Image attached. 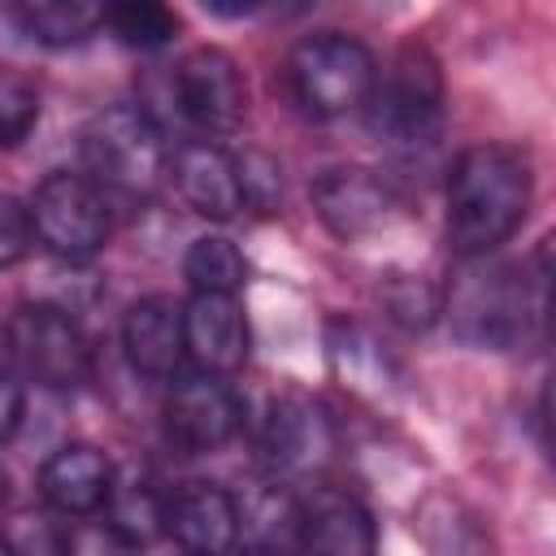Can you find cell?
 <instances>
[{"instance_id":"cell-1","label":"cell","mask_w":556,"mask_h":556,"mask_svg":"<svg viewBox=\"0 0 556 556\" xmlns=\"http://www.w3.org/2000/svg\"><path fill=\"white\" fill-rule=\"evenodd\" d=\"M534 195L530 156L517 143H469L447 169V243L460 261L491 256Z\"/></svg>"},{"instance_id":"cell-2","label":"cell","mask_w":556,"mask_h":556,"mask_svg":"<svg viewBox=\"0 0 556 556\" xmlns=\"http://www.w3.org/2000/svg\"><path fill=\"white\" fill-rule=\"evenodd\" d=\"M539 313L543 308L530 300L526 269L491 256L460 261V269L443 287V308H439V317H447L460 343L491 348V352L517 348L530 330V317Z\"/></svg>"},{"instance_id":"cell-3","label":"cell","mask_w":556,"mask_h":556,"mask_svg":"<svg viewBox=\"0 0 556 556\" xmlns=\"http://www.w3.org/2000/svg\"><path fill=\"white\" fill-rule=\"evenodd\" d=\"M365 122L395 152L430 148L443 130V74L421 43H404L365 96Z\"/></svg>"},{"instance_id":"cell-4","label":"cell","mask_w":556,"mask_h":556,"mask_svg":"<svg viewBox=\"0 0 556 556\" xmlns=\"http://www.w3.org/2000/svg\"><path fill=\"white\" fill-rule=\"evenodd\" d=\"M83 156H87V178L104 191H122V195H152L156 182L169 174V152H165V135L152 122V113L143 104L117 100L109 109H100L87 130H83Z\"/></svg>"},{"instance_id":"cell-5","label":"cell","mask_w":556,"mask_h":556,"mask_svg":"<svg viewBox=\"0 0 556 556\" xmlns=\"http://www.w3.org/2000/svg\"><path fill=\"white\" fill-rule=\"evenodd\" d=\"M374 74H378L374 52L343 30L304 35L300 43H291L282 65L287 91L308 117H343L352 109H365Z\"/></svg>"},{"instance_id":"cell-6","label":"cell","mask_w":556,"mask_h":556,"mask_svg":"<svg viewBox=\"0 0 556 556\" xmlns=\"http://www.w3.org/2000/svg\"><path fill=\"white\" fill-rule=\"evenodd\" d=\"M26 213L35 243H43L56 261L83 265L109 243V204L87 174H70V169L48 174L35 187Z\"/></svg>"},{"instance_id":"cell-7","label":"cell","mask_w":556,"mask_h":556,"mask_svg":"<svg viewBox=\"0 0 556 556\" xmlns=\"http://www.w3.org/2000/svg\"><path fill=\"white\" fill-rule=\"evenodd\" d=\"M4 343L39 387L70 391L87 382L91 348L78 321L56 304H22L4 326Z\"/></svg>"},{"instance_id":"cell-8","label":"cell","mask_w":556,"mask_h":556,"mask_svg":"<svg viewBox=\"0 0 556 556\" xmlns=\"http://www.w3.org/2000/svg\"><path fill=\"white\" fill-rule=\"evenodd\" d=\"M169 91L178 113L204 135H230L248 113V83L239 74V61L213 43L191 48L174 65Z\"/></svg>"},{"instance_id":"cell-9","label":"cell","mask_w":556,"mask_h":556,"mask_svg":"<svg viewBox=\"0 0 556 556\" xmlns=\"http://www.w3.org/2000/svg\"><path fill=\"white\" fill-rule=\"evenodd\" d=\"M165 439L191 456L226 447L243 426L239 391L217 374H191L165 395Z\"/></svg>"},{"instance_id":"cell-10","label":"cell","mask_w":556,"mask_h":556,"mask_svg":"<svg viewBox=\"0 0 556 556\" xmlns=\"http://www.w3.org/2000/svg\"><path fill=\"white\" fill-rule=\"evenodd\" d=\"M313 208L321 226L339 239H365L395 213V191L378 169L334 165L313 178Z\"/></svg>"},{"instance_id":"cell-11","label":"cell","mask_w":556,"mask_h":556,"mask_svg":"<svg viewBox=\"0 0 556 556\" xmlns=\"http://www.w3.org/2000/svg\"><path fill=\"white\" fill-rule=\"evenodd\" d=\"M239 500L222 482H182L165 495V534L187 556H226L239 543Z\"/></svg>"},{"instance_id":"cell-12","label":"cell","mask_w":556,"mask_h":556,"mask_svg":"<svg viewBox=\"0 0 556 556\" xmlns=\"http://www.w3.org/2000/svg\"><path fill=\"white\" fill-rule=\"evenodd\" d=\"M248 348L252 330L235 295H191V304H182V352L200 374L230 378L235 369H243Z\"/></svg>"},{"instance_id":"cell-13","label":"cell","mask_w":556,"mask_h":556,"mask_svg":"<svg viewBox=\"0 0 556 556\" xmlns=\"http://www.w3.org/2000/svg\"><path fill=\"white\" fill-rule=\"evenodd\" d=\"M374 517L348 491L321 486L295 508V556H374Z\"/></svg>"},{"instance_id":"cell-14","label":"cell","mask_w":556,"mask_h":556,"mask_svg":"<svg viewBox=\"0 0 556 556\" xmlns=\"http://www.w3.org/2000/svg\"><path fill=\"white\" fill-rule=\"evenodd\" d=\"M330 447H334L330 417L313 400L282 395L269 404L265 426H261V456L269 460L274 473H282V478L308 473L330 456Z\"/></svg>"},{"instance_id":"cell-15","label":"cell","mask_w":556,"mask_h":556,"mask_svg":"<svg viewBox=\"0 0 556 556\" xmlns=\"http://www.w3.org/2000/svg\"><path fill=\"white\" fill-rule=\"evenodd\" d=\"M169 174H174V187L182 195V204L208 222H230L243 200H239V169H235V156L222 148V143H208V139H191L174 152L169 161Z\"/></svg>"},{"instance_id":"cell-16","label":"cell","mask_w":556,"mask_h":556,"mask_svg":"<svg viewBox=\"0 0 556 556\" xmlns=\"http://www.w3.org/2000/svg\"><path fill=\"white\" fill-rule=\"evenodd\" d=\"M113 460L91 443L56 447L39 469V495L65 517H91L109 504L113 491Z\"/></svg>"},{"instance_id":"cell-17","label":"cell","mask_w":556,"mask_h":556,"mask_svg":"<svg viewBox=\"0 0 556 556\" xmlns=\"http://www.w3.org/2000/svg\"><path fill=\"white\" fill-rule=\"evenodd\" d=\"M122 352L135 374L143 378H169L182 352V304L169 295H143L122 317Z\"/></svg>"},{"instance_id":"cell-18","label":"cell","mask_w":556,"mask_h":556,"mask_svg":"<svg viewBox=\"0 0 556 556\" xmlns=\"http://www.w3.org/2000/svg\"><path fill=\"white\" fill-rule=\"evenodd\" d=\"M4 17L35 43L43 48H70L83 43L91 30L104 26V4L87 0H30V4H9Z\"/></svg>"},{"instance_id":"cell-19","label":"cell","mask_w":556,"mask_h":556,"mask_svg":"<svg viewBox=\"0 0 556 556\" xmlns=\"http://www.w3.org/2000/svg\"><path fill=\"white\" fill-rule=\"evenodd\" d=\"M182 278L195 295H235L248 278V261L226 235H200L182 256Z\"/></svg>"},{"instance_id":"cell-20","label":"cell","mask_w":556,"mask_h":556,"mask_svg":"<svg viewBox=\"0 0 556 556\" xmlns=\"http://www.w3.org/2000/svg\"><path fill=\"white\" fill-rule=\"evenodd\" d=\"M109 526L113 530H122L130 543H148L156 530H165V495L148 482V478H135V473H126V478H113V491H109Z\"/></svg>"},{"instance_id":"cell-21","label":"cell","mask_w":556,"mask_h":556,"mask_svg":"<svg viewBox=\"0 0 556 556\" xmlns=\"http://www.w3.org/2000/svg\"><path fill=\"white\" fill-rule=\"evenodd\" d=\"M330 361L343 378H352V387H374L382 391L391 361L387 352L374 343V334L356 321H330Z\"/></svg>"},{"instance_id":"cell-22","label":"cell","mask_w":556,"mask_h":556,"mask_svg":"<svg viewBox=\"0 0 556 556\" xmlns=\"http://www.w3.org/2000/svg\"><path fill=\"white\" fill-rule=\"evenodd\" d=\"M382 313L404 330H430L443 308V291L421 274H387L378 287Z\"/></svg>"},{"instance_id":"cell-23","label":"cell","mask_w":556,"mask_h":556,"mask_svg":"<svg viewBox=\"0 0 556 556\" xmlns=\"http://www.w3.org/2000/svg\"><path fill=\"white\" fill-rule=\"evenodd\" d=\"M104 26L126 43V48H165L178 35V17L174 9L156 4V0H122L104 9Z\"/></svg>"},{"instance_id":"cell-24","label":"cell","mask_w":556,"mask_h":556,"mask_svg":"<svg viewBox=\"0 0 556 556\" xmlns=\"http://www.w3.org/2000/svg\"><path fill=\"white\" fill-rule=\"evenodd\" d=\"M39 122V87L22 70H0V148H17Z\"/></svg>"},{"instance_id":"cell-25","label":"cell","mask_w":556,"mask_h":556,"mask_svg":"<svg viewBox=\"0 0 556 556\" xmlns=\"http://www.w3.org/2000/svg\"><path fill=\"white\" fill-rule=\"evenodd\" d=\"M235 169H239V200L256 213H269L278 200H282V169L269 152H239L235 156Z\"/></svg>"},{"instance_id":"cell-26","label":"cell","mask_w":556,"mask_h":556,"mask_svg":"<svg viewBox=\"0 0 556 556\" xmlns=\"http://www.w3.org/2000/svg\"><path fill=\"white\" fill-rule=\"evenodd\" d=\"M61 556H139V543H130L109 521H78L65 530Z\"/></svg>"},{"instance_id":"cell-27","label":"cell","mask_w":556,"mask_h":556,"mask_svg":"<svg viewBox=\"0 0 556 556\" xmlns=\"http://www.w3.org/2000/svg\"><path fill=\"white\" fill-rule=\"evenodd\" d=\"M35 243V230H30V213L17 195L0 191V269L17 265Z\"/></svg>"},{"instance_id":"cell-28","label":"cell","mask_w":556,"mask_h":556,"mask_svg":"<svg viewBox=\"0 0 556 556\" xmlns=\"http://www.w3.org/2000/svg\"><path fill=\"white\" fill-rule=\"evenodd\" d=\"M22 408H26V395H22V382L13 374L0 369V443L13 439V430L22 426Z\"/></svg>"},{"instance_id":"cell-29","label":"cell","mask_w":556,"mask_h":556,"mask_svg":"<svg viewBox=\"0 0 556 556\" xmlns=\"http://www.w3.org/2000/svg\"><path fill=\"white\" fill-rule=\"evenodd\" d=\"M239 556H291L287 547H278V543H248Z\"/></svg>"},{"instance_id":"cell-30","label":"cell","mask_w":556,"mask_h":556,"mask_svg":"<svg viewBox=\"0 0 556 556\" xmlns=\"http://www.w3.org/2000/svg\"><path fill=\"white\" fill-rule=\"evenodd\" d=\"M4 500H9V473H4V465H0V508H4Z\"/></svg>"},{"instance_id":"cell-31","label":"cell","mask_w":556,"mask_h":556,"mask_svg":"<svg viewBox=\"0 0 556 556\" xmlns=\"http://www.w3.org/2000/svg\"><path fill=\"white\" fill-rule=\"evenodd\" d=\"M0 556H17V547H13V543H9L4 534H0Z\"/></svg>"}]
</instances>
